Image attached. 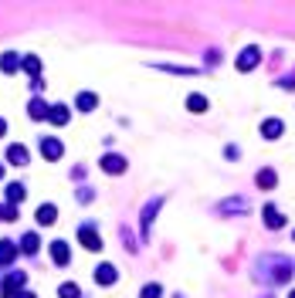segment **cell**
<instances>
[{"label":"cell","instance_id":"6da1fadb","mask_svg":"<svg viewBox=\"0 0 295 298\" xmlns=\"http://www.w3.org/2000/svg\"><path fill=\"white\" fill-rule=\"evenodd\" d=\"M78 241L89 247V251H99L102 247V241H99V234H95V227H78Z\"/></svg>","mask_w":295,"mask_h":298},{"label":"cell","instance_id":"7a4b0ae2","mask_svg":"<svg viewBox=\"0 0 295 298\" xmlns=\"http://www.w3.org/2000/svg\"><path fill=\"white\" fill-rule=\"evenodd\" d=\"M21 285H24V275H21V271H14V275L7 278L4 285H0V295H4V298H14V295H17V288H21Z\"/></svg>","mask_w":295,"mask_h":298},{"label":"cell","instance_id":"3957f363","mask_svg":"<svg viewBox=\"0 0 295 298\" xmlns=\"http://www.w3.org/2000/svg\"><path fill=\"white\" fill-rule=\"evenodd\" d=\"M95 281H99V285H112V281H115V268H112V264H99Z\"/></svg>","mask_w":295,"mask_h":298},{"label":"cell","instance_id":"277c9868","mask_svg":"<svg viewBox=\"0 0 295 298\" xmlns=\"http://www.w3.org/2000/svg\"><path fill=\"white\" fill-rule=\"evenodd\" d=\"M102 170L105 173H122L125 170V160H122V156H105V160H102Z\"/></svg>","mask_w":295,"mask_h":298},{"label":"cell","instance_id":"5b68a950","mask_svg":"<svg viewBox=\"0 0 295 298\" xmlns=\"http://www.w3.org/2000/svg\"><path fill=\"white\" fill-rule=\"evenodd\" d=\"M255 65H258V51H255V47H248V51L238 58V68L248 71V68H255Z\"/></svg>","mask_w":295,"mask_h":298},{"label":"cell","instance_id":"8992f818","mask_svg":"<svg viewBox=\"0 0 295 298\" xmlns=\"http://www.w3.org/2000/svg\"><path fill=\"white\" fill-rule=\"evenodd\" d=\"M41 153H45L48 160H58V156H61V142H58V139H45V142H41Z\"/></svg>","mask_w":295,"mask_h":298},{"label":"cell","instance_id":"52a82bcc","mask_svg":"<svg viewBox=\"0 0 295 298\" xmlns=\"http://www.w3.org/2000/svg\"><path fill=\"white\" fill-rule=\"evenodd\" d=\"M51 258H55L58 264H68V244H65V241H55V244H51Z\"/></svg>","mask_w":295,"mask_h":298},{"label":"cell","instance_id":"ba28073f","mask_svg":"<svg viewBox=\"0 0 295 298\" xmlns=\"http://www.w3.org/2000/svg\"><path fill=\"white\" fill-rule=\"evenodd\" d=\"M7 160H11L14 166H24V163H27V149L24 146H11L7 149Z\"/></svg>","mask_w":295,"mask_h":298},{"label":"cell","instance_id":"9c48e42d","mask_svg":"<svg viewBox=\"0 0 295 298\" xmlns=\"http://www.w3.org/2000/svg\"><path fill=\"white\" fill-rule=\"evenodd\" d=\"M282 136V119H268L265 122V139H278Z\"/></svg>","mask_w":295,"mask_h":298},{"label":"cell","instance_id":"30bf717a","mask_svg":"<svg viewBox=\"0 0 295 298\" xmlns=\"http://www.w3.org/2000/svg\"><path fill=\"white\" fill-rule=\"evenodd\" d=\"M55 217H58V210L51 204H45L41 210H37V224H55Z\"/></svg>","mask_w":295,"mask_h":298},{"label":"cell","instance_id":"8fae6325","mask_svg":"<svg viewBox=\"0 0 295 298\" xmlns=\"http://www.w3.org/2000/svg\"><path fill=\"white\" fill-rule=\"evenodd\" d=\"M14 254H17V247H14L11 241H0V264H11Z\"/></svg>","mask_w":295,"mask_h":298},{"label":"cell","instance_id":"7c38bea8","mask_svg":"<svg viewBox=\"0 0 295 298\" xmlns=\"http://www.w3.org/2000/svg\"><path fill=\"white\" fill-rule=\"evenodd\" d=\"M48 119H51L55 126H65V122H68V109H65V105H55V109H51V115H48Z\"/></svg>","mask_w":295,"mask_h":298},{"label":"cell","instance_id":"4fadbf2b","mask_svg":"<svg viewBox=\"0 0 295 298\" xmlns=\"http://www.w3.org/2000/svg\"><path fill=\"white\" fill-rule=\"evenodd\" d=\"M95 102H99V98H95L92 92H81V95H78V109H81V112H92V109H95Z\"/></svg>","mask_w":295,"mask_h":298},{"label":"cell","instance_id":"5bb4252c","mask_svg":"<svg viewBox=\"0 0 295 298\" xmlns=\"http://www.w3.org/2000/svg\"><path fill=\"white\" fill-rule=\"evenodd\" d=\"M187 109H190V112H204L207 98H204V95H190V98H187Z\"/></svg>","mask_w":295,"mask_h":298},{"label":"cell","instance_id":"9a60e30c","mask_svg":"<svg viewBox=\"0 0 295 298\" xmlns=\"http://www.w3.org/2000/svg\"><path fill=\"white\" fill-rule=\"evenodd\" d=\"M7 200H11V204H21V200H24V186L21 183H11V186H7Z\"/></svg>","mask_w":295,"mask_h":298},{"label":"cell","instance_id":"2e32d148","mask_svg":"<svg viewBox=\"0 0 295 298\" xmlns=\"http://www.w3.org/2000/svg\"><path fill=\"white\" fill-rule=\"evenodd\" d=\"M265 224H268V227H282V214H278L275 207H268V210H265Z\"/></svg>","mask_w":295,"mask_h":298},{"label":"cell","instance_id":"e0dca14e","mask_svg":"<svg viewBox=\"0 0 295 298\" xmlns=\"http://www.w3.org/2000/svg\"><path fill=\"white\" fill-rule=\"evenodd\" d=\"M21 247H24L27 254H34V251H37V234H24V244H21Z\"/></svg>","mask_w":295,"mask_h":298},{"label":"cell","instance_id":"ac0fdd59","mask_svg":"<svg viewBox=\"0 0 295 298\" xmlns=\"http://www.w3.org/2000/svg\"><path fill=\"white\" fill-rule=\"evenodd\" d=\"M272 183H275V173H272V170H261V173H258V186H265V190H268Z\"/></svg>","mask_w":295,"mask_h":298},{"label":"cell","instance_id":"d6986e66","mask_svg":"<svg viewBox=\"0 0 295 298\" xmlns=\"http://www.w3.org/2000/svg\"><path fill=\"white\" fill-rule=\"evenodd\" d=\"M58 295H61V298H78L81 291H78V285H71V281H68V285H61V291H58Z\"/></svg>","mask_w":295,"mask_h":298},{"label":"cell","instance_id":"ffe728a7","mask_svg":"<svg viewBox=\"0 0 295 298\" xmlns=\"http://www.w3.org/2000/svg\"><path fill=\"white\" fill-rule=\"evenodd\" d=\"M31 115H34V119H45V115H51V109H45V102H31Z\"/></svg>","mask_w":295,"mask_h":298},{"label":"cell","instance_id":"44dd1931","mask_svg":"<svg viewBox=\"0 0 295 298\" xmlns=\"http://www.w3.org/2000/svg\"><path fill=\"white\" fill-rule=\"evenodd\" d=\"M0 68H4V71H14V68H17V55H4Z\"/></svg>","mask_w":295,"mask_h":298},{"label":"cell","instance_id":"7402d4cb","mask_svg":"<svg viewBox=\"0 0 295 298\" xmlns=\"http://www.w3.org/2000/svg\"><path fill=\"white\" fill-rule=\"evenodd\" d=\"M14 217H17V210H14V204L0 207V220H14Z\"/></svg>","mask_w":295,"mask_h":298},{"label":"cell","instance_id":"603a6c76","mask_svg":"<svg viewBox=\"0 0 295 298\" xmlns=\"http://www.w3.org/2000/svg\"><path fill=\"white\" fill-rule=\"evenodd\" d=\"M143 298H159V285H146L143 288Z\"/></svg>","mask_w":295,"mask_h":298},{"label":"cell","instance_id":"cb8c5ba5","mask_svg":"<svg viewBox=\"0 0 295 298\" xmlns=\"http://www.w3.org/2000/svg\"><path fill=\"white\" fill-rule=\"evenodd\" d=\"M24 68H27V71H37V68H41V61H37V58H24Z\"/></svg>","mask_w":295,"mask_h":298},{"label":"cell","instance_id":"d4e9b609","mask_svg":"<svg viewBox=\"0 0 295 298\" xmlns=\"http://www.w3.org/2000/svg\"><path fill=\"white\" fill-rule=\"evenodd\" d=\"M4 132H7V122H4V119H0V136H4Z\"/></svg>","mask_w":295,"mask_h":298},{"label":"cell","instance_id":"484cf974","mask_svg":"<svg viewBox=\"0 0 295 298\" xmlns=\"http://www.w3.org/2000/svg\"><path fill=\"white\" fill-rule=\"evenodd\" d=\"M21 298H34V295H21Z\"/></svg>","mask_w":295,"mask_h":298},{"label":"cell","instance_id":"4316f807","mask_svg":"<svg viewBox=\"0 0 295 298\" xmlns=\"http://www.w3.org/2000/svg\"><path fill=\"white\" fill-rule=\"evenodd\" d=\"M0 176H4V166H0Z\"/></svg>","mask_w":295,"mask_h":298},{"label":"cell","instance_id":"83f0119b","mask_svg":"<svg viewBox=\"0 0 295 298\" xmlns=\"http://www.w3.org/2000/svg\"><path fill=\"white\" fill-rule=\"evenodd\" d=\"M292 298H295V291H292Z\"/></svg>","mask_w":295,"mask_h":298}]
</instances>
